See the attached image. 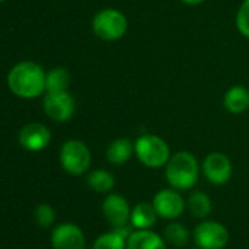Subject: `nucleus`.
<instances>
[{"label":"nucleus","instance_id":"f257e3e1","mask_svg":"<svg viewBox=\"0 0 249 249\" xmlns=\"http://www.w3.org/2000/svg\"><path fill=\"white\" fill-rule=\"evenodd\" d=\"M8 85L21 98H37L46 91V72L34 62H19L11 69Z\"/></svg>","mask_w":249,"mask_h":249},{"label":"nucleus","instance_id":"f03ea898","mask_svg":"<svg viewBox=\"0 0 249 249\" xmlns=\"http://www.w3.org/2000/svg\"><path fill=\"white\" fill-rule=\"evenodd\" d=\"M199 178V164L194 154L179 151L170 156L166 164V179L169 185L178 191L194 188Z\"/></svg>","mask_w":249,"mask_h":249},{"label":"nucleus","instance_id":"7ed1b4c3","mask_svg":"<svg viewBox=\"0 0 249 249\" xmlns=\"http://www.w3.org/2000/svg\"><path fill=\"white\" fill-rule=\"evenodd\" d=\"M134 150L138 160L150 169H160L166 166L170 159V148L167 142L151 134L140 137L134 144Z\"/></svg>","mask_w":249,"mask_h":249},{"label":"nucleus","instance_id":"20e7f679","mask_svg":"<svg viewBox=\"0 0 249 249\" xmlns=\"http://www.w3.org/2000/svg\"><path fill=\"white\" fill-rule=\"evenodd\" d=\"M91 27L100 40L116 41L126 34L128 19L117 9H103L94 15Z\"/></svg>","mask_w":249,"mask_h":249},{"label":"nucleus","instance_id":"39448f33","mask_svg":"<svg viewBox=\"0 0 249 249\" xmlns=\"http://www.w3.org/2000/svg\"><path fill=\"white\" fill-rule=\"evenodd\" d=\"M62 167L75 176L84 175L91 166V153L88 147L79 140H69L60 148Z\"/></svg>","mask_w":249,"mask_h":249},{"label":"nucleus","instance_id":"423d86ee","mask_svg":"<svg viewBox=\"0 0 249 249\" xmlns=\"http://www.w3.org/2000/svg\"><path fill=\"white\" fill-rule=\"evenodd\" d=\"M194 240L201 249H223L229 243V230L218 221L202 220L194 229Z\"/></svg>","mask_w":249,"mask_h":249},{"label":"nucleus","instance_id":"0eeeda50","mask_svg":"<svg viewBox=\"0 0 249 249\" xmlns=\"http://www.w3.org/2000/svg\"><path fill=\"white\" fill-rule=\"evenodd\" d=\"M46 114L56 122H68L75 111V101L68 91L47 92L43 100Z\"/></svg>","mask_w":249,"mask_h":249},{"label":"nucleus","instance_id":"6e6552de","mask_svg":"<svg viewBox=\"0 0 249 249\" xmlns=\"http://www.w3.org/2000/svg\"><path fill=\"white\" fill-rule=\"evenodd\" d=\"M153 205L159 217L164 220H176L185 211L186 202L178 189H161L153 198Z\"/></svg>","mask_w":249,"mask_h":249},{"label":"nucleus","instance_id":"1a4fd4ad","mask_svg":"<svg viewBox=\"0 0 249 249\" xmlns=\"http://www.w3.org/2000/svg\"><path fill=\"white\" fill-rule=\"evenodd\" d=\"M103 215L106 221L113 227H122L131 223V207L126 198L119 194H110L101 204Z\"/></svg>","mask_w":249,"mask_h":249},{"label":"nucleus","instance_id":"9d476101","mask_svg":"<svg viewBox=\"0 0 249 249\" xmlns=\"http://www.w3.org/2000/svg\"><path fill=\"white\" fill-rule=\"evenodd\" d=\"M202 173L213 185H224L229 182L233 173L231 161L223 153H210L202 163Z\"/></svg>","mask_w":249,"mask_h":249},{"label":"nucleus","instance_id":"9b49d317","mask_svg":"<svg viewBox=\"0 0 249 249\" xmlns=\"http://www.w3.org/2000/svg\"><path fill=\"white\" fill-rule=\"evenodd\" d=\"M54 249H85V236L81 227L73 223H62L52 231Z\"/></svg>","mask_w":249,"mask_h":249},{"label":"nucleus","instance_id":"f8f14e48","mask_svg":"<svg viewBox=\"0 0 249 249\" xmlns=\"http://www.w3.org/2000/svg\"><path fill=\"white\" fill-rule=\"evenodd\" d=\"M19 144L27 151H41L52 140V134L47 126L41 123H28L19 131Z\"/></svg>","mask_w":249,"mask_h":249},{"label":"nucleus","instance_id":"ddd939ff","mask_svg":"<svg viewBox=\"0 0 249 249\" xmlns=\"http://www.w3.org/2000/svg\"><path fill=\"white\" fill-rule=\"evenodd\" d=\"M126 249H167V245L156 231L150 229H135L126 240Z\"/></svg>","mask_w":249,"mask_h":249},{"label":"nucleus","instance_id":"4468645a","mask_svg":"<svg viewBox=\"0 0 249 249\" xmlns=\"http://www.w3.org/2000/svg\"><path fill=\"white\" fill-rule=\"evenodd\" d=\"M159 218V214L151 204L148 202H140L137 204L131 211V224L137 230L151 229Z\"/></svg>","mask_w":249,"mask_h":249},{"label":"nucleus","instance_id":"2eb2a0df","mask_svg":"<svg viewBox=\"0 0 249 249\" xmlns=\"http://www.w3.org/2000/svg\"><path fill=\"white\" fill-rule=\"evenodd\" d=\"M134 153H135V150H134V144L131 140L117 138L108 145V148L106 151V157L111 164L120 166V164L126 163L132 157Z\"/></svg>","mask_w":249,"mask_h":249},{"label":"nucleus","instance_id":"dca6fc26","mask_svg":"<svg viewBox=\"0 0 249 249\" xmlns=\"http://www.w3.org/2000/svg\"><path fill=\"white\" fill-rule=\"evenodd\" d=\"M223 103L230 113H243L249 108V91L242 85H234L226 92Z\"/></svg>","mask_w":249,"mask_h":249},{"label":"nucleus","instance_id":"f3484780","mask_svg":"<svg viewBox=\"0 0 249 249\" xmlns=\"http://www.w3.org/2000/svg\"><path fill=\"white\" fill-rule=\"evenodd\" d=\"M188 208L191 211V214L195 217V218H207L211 211H213V202H211V198L202 192V191H195L189 195L188 198Z\"/></svg>","mask_w":249,"mask_h":249},{"label":"nucleus","instance_id":"a211bd4d","mask_svg":"<svg viewBox=\"0 0 249 249\" xmlns=\"http://www.w3.org/2000/svg\"><path fill=\"white\" fill-rule=\"evenodd\" d=\"M87 183L88 186L95 191V192H100V194H106V192H110L113 188H114V176L107 172V170H103V169H97L94 172H91L87 178Z\"/></svg>","mask_w":249,"mask_h":249},{"label":"nucleus","instance_id":"6ab92c4d","mask_svg":"<svg viewBox=\"0 0 249 249\" xmlns=\"http://www.w3.org/2000/svg\"><path fill=\"white\" fill-rule=\"evenodd\" d=\"M71 84V73L65 68H54L46 73V91H68Z\"/></svg>","mask_w":249,"mask_h":249},{"label":"nucleus","instance_id":"aec40b11","mask_svg":"<svg viewBox=\"0 0 249 249\" xmlns=\"http://www.w3.org/2000/svg\"><path fill=\"white\" fill-rule=\"evenodd\" d=\"M164 240L173 246L182 248L189 240V230L185 224L170 220V223L164 227Z\"/></svg>","mask_w":249,"mask_h":249},{"label":"nucleus","instance_id":"412c9836","mask_svg":"<svg viewBox=\"0 0 249 249\" xmlns=\"http://www.w3.org/2000/svg\"><path fill=\"white\" fill-rule=\"evenodd\" d=\"M92 249H126V239L116 230L100 234L94 243Z\"/></svg>","mask_w":249,"mask_h":249},{"label":"nucleus","instance_id":"4be33fe9","mask_svg":"<svg viewBox=\"0 0 249 249\" xmlns=\"http://www.w3.org/2000/svg\"><path fill=\"white\" fill-rule=\"evenodd\" d=\"M34 217L40 227H50L56 220V213L50 204H38L36 207Z\"/></svg>","mask_w":249,"mask_h":249},{"label":"nucleus","instance_id":"5701e85b","mask_svg":"<svg viewBox=\"0 0 249 249\" xmlns=\"http://www.w3.org/2000/svg\"><path fill=\"white\" fill-rule=\"evenodd\" d=\"M236 25L240 34L249 38V0H243V3L236 15Z\"/></svg>","mask_w":249,"mask_h":249},{"label":"nucleus","instance_id":"b1692460","mask_svg":"<svg viewBox=\"0 0 249 249\" xmlns=\"http://www.w3.org/2000/svg\"><path fill=\"white\" fill-rule=\"evenodd\" d=\"M180 2H183L186 5H199V3L205 2V0H180Z\"/></svg>","mask_w":249,"mask_h":249},{"label":"nucleus","instance_id":"393cba45","mask_svg":"<svg viewBox=\"0 0 249 249\" xmlns=\"http://www.w3.org/2000/svg\"><path fill=\"white\" fill-rule=\"evenodd\" d=\"M2 2H5V0H0V3H2Z\"/></svg>","mask_w":249,"mask_h":249}]
</instances>
